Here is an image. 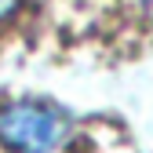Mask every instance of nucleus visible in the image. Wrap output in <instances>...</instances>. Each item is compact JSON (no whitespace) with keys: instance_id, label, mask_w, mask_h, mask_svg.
<instances>
[{"instance_id":"nucleus-1","label":"nucleus","mask_w":153,"mask_h":153,"mask_svg":"<svg viewBox=\"0 0 153 153\" xmlns=\"http://www.w3.org/2000/svg\"><path fill=\"white\" fill-rule=\"evenodd\" d=\"M73 131V117L40 99L7 102L0 109V146L11 153H59Z\"/></svg>"},{"instance_id":"nucleus-2","label":"nucleus","mask_w":153,"mask_h":153,"mask_svg":"<svg viewBox=\"0 0 153 153\" xmlns=\"http://www.w3.org/2000/svg\"><path fill=\"white\" fill-rule=\"evenodd\" d=\"M15 11H18V0H0V22H7Z\"/></svg>"}]
</instances>
